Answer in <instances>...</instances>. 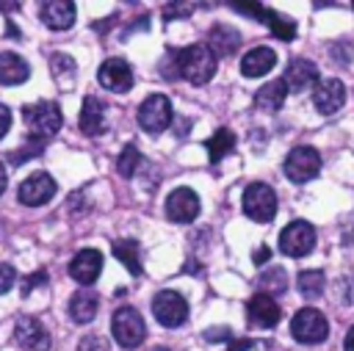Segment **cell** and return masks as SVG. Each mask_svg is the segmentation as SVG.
I'll use <instances>...</instances> for the list:
<instances>
[{
    "label": "cell",
    "mask_w": 354,
    "mask_h": 351,
    "mask_svg": "<svg viewBox=\"0 0 354 351\" xmlns=\"http://www.w3.org/2000/svg\"><path fill=\"white\" fill-rule=\"evenodd\" d=\"M8 127H11V111H8L6 105H0V141L6 138Z\"/></svg>",
    "instance_id": "cell-37"
},
{
    "label": "cell",
    "mask_w": 354,
    "mask_h": 351,
    "mask_svg": "<svg viewBox=\"0 0 354 351\" xmlns=\"http://www.w3.org/2000/svg\"><path fill=\"white\" fill-rule=\"evenodd\" d=\"M257 287H260V293H266V296L285 293V287H288V274H285V268H279V265L266 268V271L257 276Z\"/></svg>",
    "instance_id": "cell-28"
},
{
    "label": "cell",
    "mask_w": 354,
    "mask_h": 351,
    "mask_svg": "<svg viewBox=\"0 0 354 351\" xmlns=\"http://www.w3.org/2000/svg\"><path fill=\"white\" fill-rule=\"evenodd\" d=\"M138 163H141V152H138V146H136V144H127V146L122 149L119 160H116V171H119L122 177H133L136 169H138Z\"/></svg>",
    "instance_id": "cell-31"
},
{
    "label": "cell",
    "mask_w": 354,
    "mask_h": 351,
    "mask_svg": "<svg viewBox=\"0 0 354 351\" xmlns=\"http://www.w3.org/2000/svg\"><path fill=\"white\" fill-rule=\"evenodd\" d=\"M166 216L177 224H188L199 216V196L191 188H177L166 199Z\"/></svg>",
    "instance_id": "cell-13"
},
{
    "label": "cell",
    "mask_w": 354,
    "mask_h": 351,
    "mask_svg": "<svg viewBox=\"0 0 354 351\" xmlns=\"http://www.w3.org/2000/svg\"><path fill=\"white\" fill-rule=\"evenodd\" d=\"M263 22H266V25L271 28V33H274L277 39H282V41H290V39L296 36V22L288 19V17H282V14L274 11V8H266Z\"/></svg>",
    "instance_id": "cell-29"
},
{
    "label": "cell",
    "mask_w": 354,
    "mask_h": 351,
    "mask_svg": "<svg viewBox=\"0 0 354 351\" xmlns=\"http://www.w3.org/2000/svg\"><path fill=\"white\" fill-rule=\"evenodd\" d=\"M44 285H47V271H36L22 282V296H30L33 287H44Z\"/></svg>",
    "instance_id": "cell-35"
},
{
    "label": "cell",
    "mask_w": 354,
    "mask_h": 351,
    "mask_svg": "<svg viewBox=\"0 0 354 351\" xmlns=\"http://www.w3.org/2000/svg\"><path fill=\"white\" fill-rule=\"evenodd\" d=\"M39 17H41V22H44L50 30H66V28L75 25V3H66V0H47V3H41Z\"/></svg>",
    "instance_id": "cell-18"
},
{
    "label": "cell",
    "mask_w": 354,
    "mask_h": 351,
    "mask_svg": "<svg viewBox=\"0 0 354 351\" xmlns=\"http://www.w3.org/2000/svg\"><path fill=\"white\" fill-rule=\"evenodd\" d=\"M241 205H243V213H246L252 221L268 224V221L274 218V213H277V193H274V188L266 185V182H252V185H246Z\"/></svg>",
    "instance_id": "cell-3"
},
{
    "label": "cell",
    "mask_w": 354,
    "mask_h": 351,
    "mask_svg": "<svg viewBox=\"0 0 354 351\" xmlns=\"http://www.w3.org/2000/svg\"><path fill=\"white\" fill-rule=\"evenodd\" d=\"M315 246V229L307 221H290L282 232H279V252L288 257H304L307 252H313Z\"/></svg>",
    "instance_id": "cell-9"
},
{
    "label": "cell",
    "mask_w": 354,
    "mask_h": 351,
    "mask_svg": "<svg viewBox=\"0 0 354 351\" xmlns=\"http://www.w3.org/2000/svg\"><path fill=\"white\" fill-rule=\"evenodd\" d=\"M97 310H100V296H97L94 290L83 287V290L72 293V298H69V318H72L75 323H88V321H94Z\"/></svg>",
    "instance_id": "cell-21"
},
{
    "label": "cell",
    "mask_w": 354,
    "mask_h": 351,
    "mask_svg": "<svg viewBox=\"0 0 354 351\" xmlns=\"http://www.w3.org/2000/svg\"><path fill=\"white\" fill-rule=\"evenodd\" d=\"M346 243H348V246H354V227L348 229V235H346Z\"/></svg>",
    "instance_id": "cell-43"
},
{
    "label": "cell",
    "mask_w": 354,
    "mask_h": 351,
    "mask_svg": "<svg viewBox=\"0 0 354 351\" xmlns=\"http://www.w3.org/2000/svg\"><path fill=\"white\" fill-rule=\"evenodd\" d=\"M169 61H171V69L166 75L183 77L194 86H202L216 75V53L207 44H188V47L171 53Z\"/></svg>",
    "instance_id": "cell-1"
},
{
    "label": "cell",
    "mask_w": 354,
    "mask_h": 351,
    "mask_svg": "<svg viewBox=\"0 0 354 351\" xmlns=\"http://www.w3.org/2000/svg\"><path fill=\"white\" fill-rule=\"evenodd\" d=\"M111 249H113V257L133 274V276H138L141 274V257H138V243L133 240V238H119V240H113L111 243Z\"/></svg>",
    "instance_id": "cell-25"
},
{
    "label": "cell",
    "mask_w": 354,
    "mask_h": 351,
    "mask_svg": "<svg viewBox=\"0 0 354 351\" xmlns=\"http://www.w3.org/2000/svg\"><path fill=\"white\" fill-rule=\"evenodd\" d=\"M205 337L207 340H224V337H230V329H210V332H205Z\"/></svg>",
    "instance_id": "cell-40"
},
{
    "label": "cell",
    "mask_w": 354,
    "mask_h": 351,
    "mask_svg": "<svg viewBox=\"0 0 354 351\" xmlns=\"http://www.w3.org/2000/svg\"><path fill=\"white\" fill-rule=\"evenodd\" d=\"M22 122L28 127V138L36 141V144H44V138H50L61 130L64 113H61L58 102L41 99V102H33V105L22 108Z\"/></svg>",
    "instance_id": "cell-2"
},
{
    "label": "cell",
    "mask_w": 354,
    "mask_h": 351,
    "mask_svg": "<svg viewBox=\"0 0 354 351\" xmlns=\"http://www.w3.org/2000/svg\"><path fill=\"white\" fill-rule=\"evenodd\" d=\"M205 146H207L210 163H218L221 158H227V155L235 149V133L227 130V127H218V130L205 141Z\"/></svg>",
    "instance_id": "cell-26"
},
{
    "label": "cell",
    "mask_w": 354,
    "mask_h": 351,
    "mask_svg": "<svg viewBox=\"0 0 354 351\" xmlns=\"http://www.w3.org/2000/svg\"><path fill=\"white\" fill-rule=\"evenodd\" d=\"M14 337L17 343L25 348V351H47L50 348V334L44 332V326L30 318V315H22L14 326Z\"/></svg>",
    "instance_id": "cell-15"
},
{
    "label": "cell",
    "mask_w": 354,
    "mask_h": 351,
    "mask_svg": "<svg viewBox=\"0 0 354 351\" xmlns=\"http://www.w3.org/2000/svg\"><path fill=\"white\" fill-rule=\"evenodd\" d=\"M285 94H288L285 80H268L266 86H260V88H257L254 102H257V108H263V111L274 113V111H279V108H282Z\"/></svg>",
    "instance_id": "cell-23"
},
{
    "label": "cell",
    "mask_w": 354,
    "mask_h": 351,
    "mask_svg": "<svg viewBox=\"0 0 354 351\" xmlns=\"http://www.w3.org/2000/svg\"><path fill=\"white\" fill-rule=\"evenodd\" d=\"M285 177L290 182H310L321 171V155L315 146H293L285 158Z\"/></svg>",
    "instance_id": "cell-6"
},
{
    "label": "cell",
    "mask_w": 354,
    "mask_h": 351,
    "mask_svg": "<svg viewBox=\"0 0 354 351\" xmlns=\"http://www.w3.org/2000/svg\"><path fill=\"white\" fill-rule=\"evenodd\" d=\"M111 326H113V340H116L122 348H136V345H141L144 337H147L144 318H141V312L133 310V307H119V310L113 312Z\"/></svg>",
    "instance_id": "cell-4"
},
{
    "label": "cell",
    "mask_w": 354,
    "mask_h": 351,
    "mask_svg": "<svg viewBox=\"0 0 354 351\" xmlns=\"http://www.w3.org/2000/svg\"><path fill=\"white\" fill-rule=\"evenodd\" d=\"M351 8H354V3H351Z\"/></svg>",
    "instance_id": "cell-45"
},
{
    "label": "cell",
    "mask_w": 354,
    "mask_h": 351,
    "mask_svg": "<svg viewBox=\"0 0 354 351\" xmlns=\"http://www.w3.org/2000/svg\"><path fill=\"white\" fill-rule=\"evenodd\" d=\"M50 72H53V77H55V83H58L61 88H69V86L75 83L77 66H75L72 55H66V53H53V55H50Z\"/></svg>",
    "instance_id": "cell-27"
},
{
    "label": "cell",
    "mask_w": 354,
    "mask_h": 351,
    "mask_svg": "<svg viewBox=\"0 0 354 351\" xmlns=\"http://www.w3.org/2000/svg\"><path fill=\"white\" fill-rule=\"evenodd\" d=\"M97 80H100L102 88H108L113 94H124V91L133 88V69H130V64L124 58H108L100 66Z\"/></svg>",
    "instance_id": "cell-11"
},
{
    "label": "cell",
    "mask_w": 354,
    "mask_h": 351,
    "mask_svg": "<svg viewBox=\"0 0 354 351\" xmlns=\"http://www.w3.org/2000/svg\"><path fill=\"white\" fill-rule=\"evenodd\" d=\"M152 315H155V321L160 326L174 329L180 323H185V318H188V301L177 290H160L152 298Z\"/></svg>",
    "instance_id": "cell-7"
},
{
    "label": "cell",
    "mask_w": 354,
    "mask_h": 351,
    "mask_svg": "<svg viewBox=\"0 0 354 351\" xmlns=\"http://www.w3.org/2000/svg\"><path fill=\"white\" fill-rule=\"evenodd\" d=\"M313 102H315V111L324 113V116L337 113L343 108V102H346V86H343V80H337V77L318 80V86L313 91Z\"/></svg>",
    "instance_id": "cell-12"
},
{
    "label": "cell",
    "mask_w": 354,
    "mask_h": 351,
    "mask_svg": "<svg viewBox=\"0 0 354 351\" xmlns=\"http://www.w3.org/2000/svg\"><path fill=\"white\" fill-rule=\"evenodd\" d=\"M252 345H254V343H252V340H246V337H243V340H232V343H230V348H227V351H249V348H252Z\"/></svg>",
    "instance_id": "cell-39"
},
{
    "label": "cell",
    "mask_w": 354,
    "mask_h": 351,
    "mask_svg": "<svg viewBox=\"0 0 354 351\" xmlns=\"http://www.w3.org/2000/svg\"><path fill=\"white\" fill-rule=\"evenodd\" d=\"M171 116H174V111H171V102L166 94H149L138 108V124L144 133H152V135L163 133L171 124Z\"/></svg>",
    "instance_id": "cell-5"
},
{
    "label": "cell",
    "mask_w": 354,
    "mask_h": 351,
    "mask_svg": "<svg viewBox=\"0 0 354 351\" xmlns=\"http://www.w3.org/2000/svg\"><path fill=\"white\" fill-rule=\"evenodd\" d=\"M80 130L86 135H102L105 133V102L97 99V97H86L83 99V108H80V119H77Z\"/></svg>",
    "instance_id": "cell-19"
},
{
    "label": "cell",
    "mask_w": 354,
    "mask_h": 351,
    "mask_svg": "<svg viewBox=\"0 0 354 351\" xmlns=\"http://www.w3.org/2000/svg\"><path fill=\"white\" fill-rule=\"evenodd\" d=\"M152 351H171V348H166V345H155Z\"/></svg>",
    "instance_id": "cell-44"
},
{
    "label": "cell",
    "mask_w": 354,
    "mask_h": 351,
    "mask_svg": "<svg viewBox=\"0 0 354 351\" xmlns=\"http://www.w3.org/2000/svg\"><path fill=\"white\" fill-rule=\"evenodd\" d=\"M19 202L25 207H41L55 196V180L47 171H33L28 180L19 182Z\"/></svg>",
    "instance_id": "cell-10"
},
{
    "label": "cell",
    "mask_w": 354,
    "mask_h": 351,
    "mask_svg": "<svg viewBox=\"0 0 354 351\" xmlns=\"http://www.w3.org/2000/svg\"><path fill=\"white\" fill-rule=\"evenodd\" d=\"M30 77V66L17 53H0V83L3 86H19Z\"/></svg>",
    "instance_id": "cell-22"
},
{
    "label": "cell",
    "mask_w": 354,
    "mask_h": 351,
    "mask_svg": "<svg viewBox=\"0 0 354 351\" xmlns=\"http://www.w3.org/2000/svg\"><path fill=\"white\" fill-rule=\"evenodd\" d=\"M163 11H166V19H174V17H188V11H194V6H183V3L174 6V3H169Z\"/></svg>",
    "instance_id": "cell-36"
},
{
    "label": "cell",
    "mask_w": 354,
    "mask_h": 351,
    "mask_svg": "<svg viewBox=\"0 0 354 351\" xmlns=\"http://www.w3.org/2000/svg\"><path fill=\"white\" fill-rule=\"evenodd\" d=\"M235 11H243L246 17H254V19H260L263 22V17H266V6H260V3H230Z\"/></svg>",
    "instance_id": "cell-33"
},
{
    "label": "cell",
    "mask_w": 354,
    "mask_h": 351,
    "mask_svg": "<svg viewBox=\"0 0 354 351\" xmlns=\"http://www.w3.org/2000/svg\"><path fill=\"white\" fill-rule=\"evenodd\" d=\"M326 276H324V271H315V268H310V271H301L299 274V279H296V285H299V293L304 296V298H318L321 293H324V282Z\"/></svg>",
    "instance_id": "cell-30"
},
{
    "label": "cell",
    "mask_w": 354,
    "mask_h": 351,
    "mask_svg": "<svg viewBox=\"0 0 354 351\" xmlns=\"http://www.w3.org/2000/svg\"><path fill=\"white\" fill-rule=\"evenodd\" d=\"M14 282H17V271H14V265L0 263V293H8V290L14 287Z\"/></svg>",
    "instance_id": "cell-34"
},
{
    "label": "cell",
    "mask_w": 354,
    "mask_h": 351,
    "mask_svg": "<svg viewBox=\"0 0 354 351\" xmlns=\"http://www.w3.org/2000/svg\"><path fill=\"white\" fill-rule=\"evenodd\" d=\"M282 80H285L288 91H296L299 94V91L310 88V86H318V66L313 61H307V58H293L288 64Z\"/></svg>",
    "instance_id": "cell-17"
},
{
    "label": "cell",
    "mask_w": 354,
    "mask_h": 351,
    "mask_svg": "<svg viewBox=\"0 0 354 351\" xmlns=\"http://www.w3.org/2000/svg\"><path fill=\"white\" fill-rule=\"evenodd\" d=\"M100 271H102V254H100L97 249H80V252L72 257V263H69V276H72L75 282H80V285L97 282Z\"/></svg>",
    "instance_id": "cell-16"
},
{
    "label": "cell",
    "mask_w": 354,
    "mask_h": 351,
    "mask_svg": "<svg viewBox=\"0 0 354 351\" xmlns=\"http://www.w3.org/2000/svg\"><path fill=\"white\" fill-rule=\"evenodd\" d=\"M274 64H277V53L271 47H254L241 58V72L246 77H263L274 69Z\"/></svg>",
    "instance_id": "cell-20"
},
{
    "label": "cell",
    "mask_w": 354,
    "mask_h": 351,
    "mask_svg": "<svg viewBox=\"0 0 354 351\" xmlns=\"http://www.w3.org/2000/svg\"><path fill=\"white\" fill-rule=\"evenodd\" d=\"M6 185H8V174H6V166L0 163V193L6 191Z\"/></svg>",
    "instance_id": "cell-42"
},
{
    "label": "cell",
    "mask_w": 354,
    "mask_h": 351,
    "mask_svg": "<svg viewBox=\"0 0 354 351\" xmlns=\"http://www.w3.org/2000/svg\"><path fill=\"white\" fill-rule=\"evenodd\" d=\"M77 351H111V345H108L105 337H100V334H88V337L80 340Z\"/></svg>",
    "instance_id": "cell-32"
},
{
    "label": "cell",
    "mask_w": 354,
    "mask_h": 351,
    "mask_svg": "<svg viewBox=\"0 0 354 351\" xmlns=\"http://www.w3.org/2000/svg\"><path fill=\"white\" fill-rule=\"evenodd\" d=\"M290 334L299 343H321L329 334V323L324 318V312H318L315 307H304L293 315L290 321Z\"/></svg>",
    "instance_id": "cell-8"
},
{
    "label": "cell",
    "mask_w": 354,
    "mask_h": 351,
    "mask_svg": "<svg viewBox=\"0 0 354 351\" xmlns=\"http://www.w3.org/2000/svg\"><path fill=\"white\" fill-rule=\"evenodd\" d=\"M246 315H249V323L252 326H260V329H274L279 323V304L266 296V293H254L249 301H246Z\"/></svg>",
    "instance_id": "cell-14"
},
{
    "label": "cell",
    "mask_w": 354,
    "mask_h": 351,
    "mask_svg": "<svg viewBox=\"0 0 354 351\" xmlns=\"http://www.w3.org/2000/svg\"><path fill=\"white\" fill-rule=\"evenodd\" d=\"M238 44H241V36L235 28H230V25H213L210 28V50L216 55H232L238 50Z\"/></svg>",
    "instance_id": "cell-24"
},
{
    "label": "cell",
    "mask_w": 354,
    "mask_h": 351,
    "mask_svg": "<svg viewBox=\"0 0 354 351\" xmlns=\"http://www.w3.org/2000/svg\"><path fill=\"white\" fill-rule=\"evenodd\" d=\"M268 257H271V249H268V246H260V249H254V254H252V263H254V265H263Z\"/></svg>",
    "instance_id": "cell-38"
},
{
    "label": "cell",
    "mask_w": 354,
    "mask_h": 351,
    "mask_svg": "<svg viewBox=\"0 0 354 351\" xmlns=\"http://www.w3.org/2000/svg\"><path fill=\"white\" fill-rule=\"evenodd\" d=\"M343 348H346V351H354V326L348 329V334H346V343H343Z\"/></svg>",
    "instance_id": "cell-41"
}]
</instances>
